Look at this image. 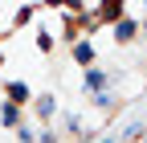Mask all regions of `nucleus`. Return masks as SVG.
I'll return each mask as SVG.
<instances>
[{
    "label": "nucleus",
    "mask_w": 147,
    "mask_h": 143,
    "mask_svg": "<svg viewBox=\"0 0 147 143\" xmlns=\"http://www.w3.org/2000/svg\"><path fill=\"white\" fill-rule=\"evenodd\" d=\"M0 123H4V127H16V123H21V111H16V102H4V106H0Z\"/></svg>",
    "instance_id": "f257e3e1"
},
{
    "label": "nucleus",
    "mask_w": 147,
    "mask_h": 143,
    "mask_svg": "<svg viewBox=\"0 0 147 143\" xmlns=\"http://www.w3.org/2000/svg\"><path fill=\"white\" fill-rule=\"evenodd\" d=\"M86 86H90V90H94V94L102 90V86H106V74H102L98 65H90V69H86Z\"/></svg>",
    "instance_id": "f03ea898"
},
{
    "label": "nucleus",
    "mask_w": 147,
    "mask_h": 143,
    "mask_svg": "<svg viewBox=\"0 0 147 143\" xmlns=\"http://www.w3.org/2000/svg\"><path fill=\"white\" fill-rule=\"evenodd\" d=\"M74 57H78L82 65H90V61H94V45H90V41H78V45H74Z\"/></svg>",
    "instance_id": "7ed1b4c3"
},
{
    "label": "nucleus",
    "mask_w": 147,
    "mask_h": 143,
    "mask_svg": "<svg viewBox=\"0 0 147 143\" xmlns=\"http://www.w3.org/2000/svg\"><path fill=\"white\" fill-rule=\"evenodd\" d=\"M135 33H139V25H135V21H123V25L115 29V37H119V41H131Z\"/></svg>",
    "instance_id": "20e7f679"
},
{
    "label": "nucleus",
    "mask_w": 147,
    "mask_h": 143,
    "mask_svg": "<svg viewBox=\"0 0 147 143\" xmlns=\"http://www.w3.org/2000/svg\"><path fill=\"white\" fill-rule=\"evenodd\" d=\"M33 106H37V115H41V119H49V115H53V98H49V94H41Z\"/></svg>",
    "instance_id": "39448f33"
},
{
    "label": "nucleus",
    "mask_w": 147,
    "mask_h": 143,
    "mask_svg": "<svg viewBox=\"0 0 147 143\" xmlns=\"http://www.w3.org/2000/svg\"><path fill=\"white\" fill-rule=\"evenodd\" d=\"M8 94H12V98H16V102H25V98H29V90H25V86H16V82H12V86H8Z\"/></svg>",
    "instance_id": "423d86ee"
},
{
    "label": "nucleus",
    "mask_w": 147,
    "mask_h": 143,
    "mask_svg": "<svg viewBox=\"0 0 147 143\" xmlns=\"http://www.w3.org/2000/svg\"><path fill=\"white\" fill-rule=\"evenodd\" d=\"M135 143H147V135H143V139H135Z\"/></svg>",
    "instance_id": "0eeeda50"
}]
</instances>
